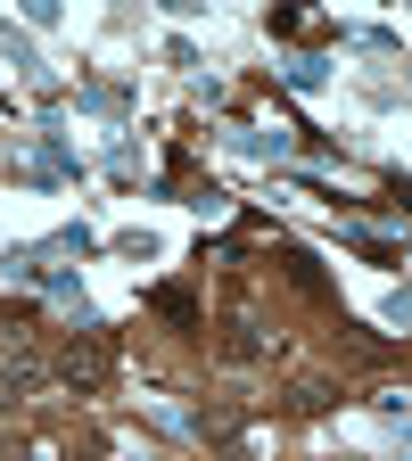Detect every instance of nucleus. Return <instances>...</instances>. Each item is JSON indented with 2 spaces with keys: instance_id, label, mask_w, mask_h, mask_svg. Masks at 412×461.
Wrapping results in <instances>:
<instances>
[{
  "instance_id": "f257e3e1",
  "label": "nucleus",
  "mask_w": 412,
  "mask_h": 461,
  "mask_svg": "<svg viewBox=\"0 0 412 461\" xmlns=\"http://www.w3.org/2000/svg\"><path fill=\"white\" fill-rule=\"evenodd\" d=\"M107 256L149 272V264H165V256H173V230H165V222H124V230H107Z\"/></svg>"
},
{
  "instance_id": "f03ea898",
  "label": "nucleus",
  "mask_w": 412,
  "mask_h": 461,
  "mask_svg": "<svg viewBox=\"0 0 412 461\" xmlns=\"http://www.w3.org/2000/svg\"><path fill=\"white\" fill-rule=\"evenodd\" d=\"M0 67H9V75H25V83H50V58L33 50V33H25L17 17H0Z\"/></svg>"
},
{
  "instance_id": "7ed1b4c3",
  "label": "nucleus",
  "mask_w": 412,
  "mask_h": 461,
  "mask_svg": "<svg viewBox=\"0 0 412 461\" xmlns=\"http://www.w3.org/2000/svg\"><path fill=\"white\" fill-rule=\"evenodd\" d=\"M280 83H288V91H306V99H330V91H338V75H330V58H322V50H288V58H280Z\"/></svg>"
},
{
  "instance_id": "20e7f679",
  "label": "nucleus",
  "mask_w": 412,
  "mask_h": 461,
  "mask_svg": "<svg viewBox=\"0 0 412 461\" xmlns=\"http://www.w3.org/2000/svg\"><path fill=\"white\" fill-rule=\"evenodd\" d=\"M223 149H231V157H256V165H280V157H298L288 124H256V132H231Z\"/></svg>"
},
{
  "instance_id": "39448f33",
  "label": "nucleus",
  "mask_w": 412,
  "mask_h": 461,
  "mask_svg": "<svg viewBox=\"0 0 412 461\" xmlns=\"http://www.w3.org/2000/svg\"><path fill=\"white\" fill-rule=\"evenodd\" d=\"M363 305H371V321H380V330H412V288H371Z\"/></svg>"
},
{
  "instance_id": "423d86ee",
  "label": "nucleus",
  "mask_w": 412,
  "mask_h": 461,
  "mask_svg": "<svg viewBox=\"0 0 412 461\" xmlns=\"http://www.w3.org/2000/svg\"><path fill=\"white\" fill-rule=\"evenodd\" d=\"M107 461H149V453H107Z\"/></svg>"
}]
</instances>
